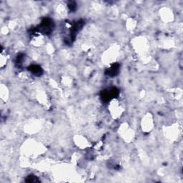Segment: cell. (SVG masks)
I'll use <instances>...</instances> for the list:
<instances>
[{
    "label": "cell",
    "mask_w": 183,
    "mask_h": 183,
    "mask_svg": "<svg viewBox=\"0 0 183 183\" xmlns=\"http://www.w3.org/2000/svg\"><path fill=\"white\" fill-rule=\"evenodd\" d=\"M52 28L53 23L52 20L50 19H45V20H42L38 29L42 32L45 33V34H49L52 30Z\"/></svg>",
    "instance_id": "1"
},
{
    "label": "cell",
    "mask_w": 183,
    "mask_h": 183,
    "mask_svg": "<svg viewBox=\"0 0 183 183\" xmlns=\"http://www.w3.org/2000/svg\"><path fill=\"white\" fill-rule=\"evenodd\" d=\"M118 94V90L116 88H112V89H107L102 92V98L103 100L108 101L110 99L113 98V97H116Z\"/></svg>",
    "instance_id": "2"
},
{
    "label": "cell",
    "mask_w": 183,
    "mask_h": 183,
    "mask_svg": "<svg viewBox=\"0 0 183 183\" xmlns=\"http://www.w3.org/2000/svg\"><path fill=\"white\" fill-rule=\"evenodd\" d=\"M119 64H112L111 67L107 69V75H110V76H115L117 73L119 71Z\"/></svg>",
    "instance_id": "3"
},
{
    "label": "cell",
    "mask_w": 183,
    "mask_h": 183,
    "mask_svg": "<svg viewBox=\"0 0 183 183\" xmlns=\"http://www.w3.org/2000/svg\"><path fill=\"white\" fill-rule=\"evenodd\" d=\"M28 69L35 75H41V74L42 73V68L37 65H31Z\"/></svg>",
    "instance_id": "4"
},
{
    "label": "cell",
    "mask_w": 183,
    "mask_h": 183,
    "mask_svg": "<svg viewBox=\"0 0 183 183\" xmlns=\"http://www.w3.org/2000/svg\"><path fill=\"white\" fill-rule=\"evenodd\" d=\"M26 181L27 182H39V180L37 179V177L34 176H29L27 178Z\"/></svg>",
    "instance_id": "5"
}]
</instances>
